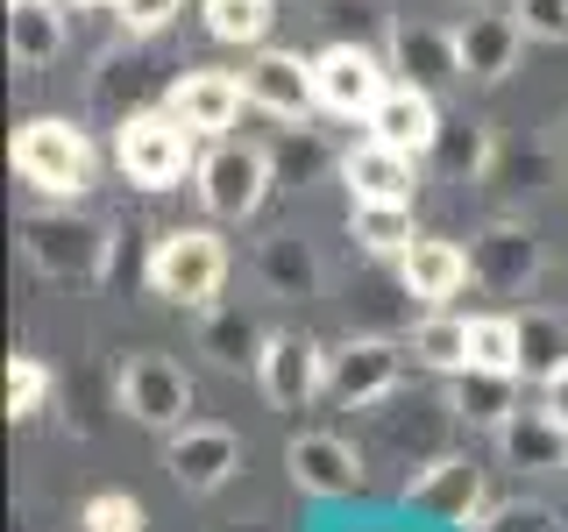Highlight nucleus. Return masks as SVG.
<instances>
[{
    "mask_svg": "<svg viewBox=\"0 0 568 532\" xmlns=\"http://www.w3.org/2000/svg\"><path fill=\"white\" fill-rule=\"evenodd\" d=\"M114 164L142 192H171L200 171V135H192L171 106H150V114H129L114 129Z\"/></svg>",
    "mask_w": 568,
    "mask_h": 532,
    "instance_id": "nucleus-1",
    "label": "nucleus"
},
{
    "mask_svg": "<svg viewBox=\"0 0 568 532\" xmlns=\"http://www.w3.org/2000/svg\"><path fill=\"white\" fill-rule=\"evenodd\" d=\"M22 256L50 284H100L106 277V227L93 213H29L22 221Z\"/></svg>",
    "mask_w": 568,
    "mask_h": 532,
    "instance_id": "nucleus-2",
    "label": "nucleus"
},
{
    "mask_svg": "<svg viewBox=\"0 0 568 532\" xmlns=\"http://www.w3.org/2000/svg\"><path fill=\"white\" fill-rule=\"evenodd\" d=\"M221 284H227V248L213 227H171V235H156V248H150V291L156 298L200 313L221 298Z\"/></svg>",
    "mask_w": 568,
    "mask_h": 532,
    "instance_id": "nucleus-3",
    "label": "nucleus"
},
{
    "mask_svg": "<svg viewBox=\"0 0 568 532\" xmlns=\"http://www.w3.org/2000/svg\"><path fill=\"white\" fill-rule=\"evenodd\" d=\"M14 171H22V185H36L43 200H79V192L93 185V142H85V129L43 114V121H29V129H14Z\"/></svg>",
    "mask_w": 568,
    "mask_h": 532,
    "instance_id": "nucleus-4",
    "label": "nucleus"
},
{
    "mask_svg": "<svg viewBox=\"0 0 568 532\" xmlns=\"http://www.w3.org/2000/svg\"><path fill=\"white\" fill-rule=\"evenodd\" d=\"M192 185H200V206L213 221H248V213L263 206V192H271V150H263V142L213 135V150H200Z\"/></svg>",
    "mask_w": 568,
    "mask_h": 532,
    "instance_id": "nucleus-5",
    "label": "nucleus"
},
{
    "mask_svg": "<svg viewBox=\"0 0 568 532\" xmlns=\"http://www.w3.org/2000/svg\"><path fill=\"white\" fill-rule=\"evenodd\" d=\"M114 390H121V412H129L135 426H156V433H178L185 412H192V377L171 362V355H156V348L129 355Z\"/></svg>",
    "mask_w": 568,
    "mask_h": 532,
    "instance_id": "nucleus-6",
    "label": "nucleus"
},
{
    "mask_svg": "<svg viewBox=\"0 0 568 532\" xmlns=\"http://www.w3.org/2000/svg\"><path fill=\"white\" fill-rule=\"evenodd\" d=\"M405 377V348L398 341H342L327 348V405L342 412H377Z\"/></svg>",
    "mask_w": 568,
    "mask_h": 532,
    "instance_id": "nucleus-7",
    "label": "nucleus"
},
{
    "mask_svg": "<svg viewBox=\"0 0 568 532\" xmlns=\"http://www.w3.org/2000/svg\"><path fill=\"white\" fill-rule=\"evenodd\" d=\"M405 504L440 525L476 532L484 525V469L469 454H434V461H419V475H405Z\"/></svg>",
    "mask_w": 568,
    "mask_h": 532,
    "instance_id": "nucleus-8",
    "label": "nucleus"
},
{
    "mask_svg": "<svg viewBox=\"0 0 568 532\" xmlns=\"http://www.w3.org/2000/svg\"><path fill=\"white\" fill-rule=\"evenodd\" d=\"M526 43H532L526 22L511 8H490V0H476V8L455 22V58H462V79H469V85L511 79V64H519Z\"/></svg>",
    "mask_w": 568,
    "mask_h": 532,
    "instance_id": "nucleus-9",
    "label": "nucleus"
},
{
    "mask_svg": "<svg viewBox=\"0 0 568 532\" xmlns=\"http://www.w3.org/2000/svg\"><path fill=\"white\" fill-rule=\"evenodd\" d=\"M540 277V235L526 221H490L484 235L469 242V284L490 298H519L526 284Z\"/></svg>",
    "mask_w": 568,
    "mask_h": 532,
    "instance_id": "nucleus-10",
    "label": "nucleus"
},
{
    "mask_svg": "<svg viewBox=\"0 0 568 532\" xmlns=\"http://www.w3.org/2000/svg\"><path fill=\"white\" fill-rule=\"evenodd\" d=\"M256 383L284 412H306L313 398H327V348L313 334H271L256 355Z\"/></svg>",
    "mask_w": 568,
    "mask_h": 532,
    "instance_id": "nucleus-11",
    "label": "nucleus"
},
{
    "mask_svg": "<svg viewBox=\"0 0 568 532\" xmlns=\"http://www.w3.org/2000/svg\"><path fill=\"white\" fill-rule=\"evenodd\" d=\"M313 71H320V106L327 114H342V121H369V106L384 100V71H390V58H377V50H363V43H327L313 58Z\"/></svg>",
    "mask_w": 568,
    "mask_h": 532,
    "instance_id": "nucleus-12",
    "label": "nucleus"
},
{
    "mask_svg": "<svg viewBox=\"0 0 568 532\" xmlns=\"http://www.w3.org/2000/svg\"><path fill=\"white\" fill-rule=\"evenodd\" d=\"M164 469H171L178 490L206 497V490H221L227 475L242 469V440L227 433V426H213V419H185V426L164 440Z\"/></svg>",
    "mask_w": 568,
    "mask_h": 532,
    "instance_id": "nucleus-13",
    "label": "nucleus"
},
{
    "mask_svg": "<svg viewBox=\"0 0 568 532\" xmlns=\"http://www.w3.org/2000/svg\"><path fill=\"white\" fill-rule=\"evenodd\" d=\"M242 85H248V106H263L271 121H306L320 106V71L298 50H256Z\"/></svg>",
    "mask_w": 568,
    "mask_h": 532,
    "instance_id": "nucleus-14",
    "label": "nucleus"
},
{
    "mask_svg": "<svg viewBox=\"0 0 568 532\" xmlns=\"http://www.w3.org/2000/svg\"><path fill=\"white\" fill-rule=\"evenodd\" d=\"M164 106L178 121H185L192 135H227L235 129V114L248 106V85L235 79V71H213V64H192V71H178L171 79V93H164Z\"/></svg>",
    "mask_w": 568,
    "mask_h": 532,
    "instance_id": "nucleus-15",
    "label": "nucleus"
},
{
    "mask_svg": "<svg viewBox=\"0 0 568 532\" xmlns=\"http://www.w3.org/2000/svg\"><path fill=\"white\" fill-rule=\"evenodd\" d=\"M384 58L398 71L405 85H426V93H440V85L462 79V58H455V29L440 22H419V14H398L384 35Z\"/></svg>",
    "mask_w": 568,
    "mask_h": 532,
    "instance_id": "nucleus-16",
    "label": "nucleus"
},
{
    "mask_svg": "<svg viewBox=\"0 0 568 532\" xmlns=\"http://www.w3.org/2000/svg\"><path fill=\"white\" fill-rule=\"evenodd\" d=\"M284 469H292V483L306 490V497H355V490L369 483L363 454H355L342 433H292Z\"/></svg>",
    "mask_w": 568,
    "mask_h": 532,
    "instance_id": "nucleus-17",
    "label": "nucleus"
},
{
    "mask_svg": "<svg viewBox=\"0 0 568 532\" xmlns=\"http://www.w3.org/2000/svg\"><path fill=\"white\" fill-rule=\"evenodd\" d=\"M440 129H448V121H440V106H434V93H426V85H384V100L369 106V135L377 142H390V150H405V156H434V142H440Z\"/></svg>",
    "mask_w": 568,
    "mask_h": 532,
    "instance_id": "nucleus-18",
    "label": "nucleus"
},
{
    "mask_svg": "<svg viewBox=\"0 0 568 532\" xmlns=\"http://www.w3.org/2000/svg\"><path fill=\"white\" fill-rule=\"evenodd\" d=\"M497 454H505L519 475L568 469V426L547 412V405H511L505 426H497Z\"/></svg>",
    "mask_w": 568,
    "mask_h": 532,
    "instance_id": "nucleus-19",
    "label": "nucleus"
},
{
    "mask_svg": "<svg viewBox=\"0 0 568 532\" xmlns=\"http://www.w3.org/2000/svg\"><path fill=\"white\" fill-rule=\"evenodd\" d=\"M342 177H348L355 200H413V192H419V156H405V150H390V142H377V135H363L342 156Z\"/></svg>",
    "mask_w": 568,
    "mask_h": 532,
    "instance_id": "nucleus-20",
    "label": "nucleus"
},
{
    "mask_svg": "<svg viewBox=\"0 0 568 532\" xmlns=\"http://www.w3.org/2000/svg\"><path fill=\"white\" fill-rule=\"evenodd\" d=\"M256 284L263 298H277V306H306V298L320 291V256L306 235H271L256 248Z\"/></svg>",
    "mask_w": 568,
    "mask_h": 532,
    "instance_id": "nucleus-21",
    "label": "nucleus"
},
{
    "mask_svg": "<svg viewBox=\"0 0 568 532\" xmlns=\"http://www.w3.org/2000/svg\"><path fill=\"white\" fill-rule=\"evenodd\" d=\"M271 334L256 327V313L242 306V298H213V306H200V355H213L221 369H256V355Z\"/></svg>",
    "mask_w": 568,
    "mask_h": 532,
    "instance_id": "nucleus-22",
    "label": "nucleus"
},
{
    "mask_svg": "<svg viewBox=\"0 0 568 532\" xmlns=\"http://www.w3.org/2000/svg\"><path fill=\"white\" fill-rule=\"evenodd\" d=\"M519 383L526 377H505V369H455L448 377V419H469V426H505V412L519 405Z\"/></svg>",
    "mask_w": 568,
    "mask_h": 532,
    "instance_id": "nucleus-23",
    "label": "nucleus"
},
{
    "mask_svg": "<svg viewBox=\"0 0 568 532\" xmlns=\"http://www.w3.org/2000/svg\"><path fill=\"white\" fill-rule=\"evenodd\" d=\"M398 277H405V291H413V298H426V306H440V298H455L462 284H469V256H462L455 242H434V235H419V242L398 256Z\"/></svg>",
    "mask_w": 568,
    "mask_h": 532,
    "instance_id": "nucleus-24",
    "label": "nucleus"
},
{
    "mask_svg": "<svg viewBox=\"0 0 568 532\" xmlns=\"http://www.w3.org/2000/svg\"><path fill=\"white\" fill-rule=\"evenodd\" d=\"M8 50L22 71H43L64 58V14L58 0H8Z\"/></svg>",
    "mask_w": 568,
    "mask_h": 532,
    "instance_id": "nucleus-25",
    "label": "nucleus"
},
{
    "mask_svg": "<svg viewBox=\"0 0 568 532\" xmlns=\"http://www.w3.org/2000/svg\"><path fill=\"white\" fill-rule=\"evenodd\" d=\"M348 235L363 256H405L419 242L413 227V200H355L348 206Z\"/></svg>",
    "mask_w": 568,
    "mask_h": 532,
    "instance_id": "nucleus-26",
    "label": "nucleus"
},
{
    "mask_svg": "<svg viewBox=\"0 0 568 532\" xmlns=\"http://www.w3.org/2000/svg\"><path fill=\"white\" fill-rule=\"evenodd\" d=\"M555 369H568V319L555 306H526L519 313V377L547 383Z\"/></svg>",
    "mask_w": 568,
    "mask_h": 532,
    "instance_id": "nucleus-27",
    "label": "nucleus"
},
{
    "mask_svg": "<svg viewBox=\"0 0 568 532\" xmlns=\"http://www.w3.org/2000/svg\"><path fill=\"white\" fill-rule=\"evenodd\" d=\"M426 164L448 177V185H476V177L497 164V142H490V129H476V121H469V129H440V142H434Z\"/></svg>",
    "mask_w": 568,
    "mask_h": 532,
    "instance_id": "nucleus-28",
    "label": "nucleus"
},
{
    "mask_svg": "<svg viewBox=\"0 0 568 532\" xmlns=\"http://www.w3.org/2000/svg\"><path fill=\"white\" fill-rule=\"evenodd\" d=\"M413 362H426L434 377H455V369H469V319L426 313L419 327H413Z\"/></svg>",
    "mask_w": 568,
    "mask_h": 532,
    "instance_id": "nucleus-29",
    "label": "nucleus"
},
{
    "mask_svg": "<svg viewBox=\"0 0 568 532\" xmlns=\"http://www.w3.org/2000/svg\"><path fill=\"white\" fill-rule=\"evenodd\" d=\"M277 22V0H206V35L213 43H242L256 50Z\"/></svg>",
    "mask_w": 568,
    "mask_h": 532,
    "instance_id": "nucleus-30",
    "label": "nucleus"
},
{
    "mask_svg": "<svg viewBox=\"0 0 568 532\" xmlns=\"http://www.w3.org/2000/svg\"><path fill=\"white\" fill-rule=\"evenodd\" d=\"M469 362L519 377V313H484V319H469Z\"/></svg>",
    "mask_w": 568,
    "mask_h": 532,
    "instance_id": "nucleus-31",
    "label": "nucleus"
},
{
    "mask_svg": "<svg viewBox=\"0 0 568 532\" xmlns=\"http://www.w3.org/2000/svg\"><path fill=\"white\" fill-rule=\"evenodd\" d=\"M43 398H50V369L36 355H14L8 362V419H36Z\"/></svg>",
    "mask_w": 568,
    "mask_h": 532,
    "instance_id": "nucleus-32",
    "label": "nucleus"
},
{
    "mask_svg": "<svg viewBox=\"0 0 568 532\" xmlns=\"http://www.w3.org/2000/svg\"><path fill=\"white\" fill-rule=\"evenodd\" d=\"M79 525L85 532H142V504H135V497H121V490H100V497H85Z\"/></svg>",
    "mask_w": 568,
    "mask_h": 532,
    "instance_id": "nucleus-33",
    "label": "nucleus"
},
{
    "mask_svg": "<svg viewBox=\"0 0 568 532\" xmlns=\"http://www.w3.org/2000/svg\"><path fill=\"white\" fill-rule=\"evenodd\" d=\"M532 43H568V0H511Z\"/></svg>",
    "mask_w": 568,
    "mask_h": 532,
    "instance_id": "nucleus-34",
    "label": "nucleus"
},
{
    "mask_svg": "<svg viewBox=\"0 0 568 532\" xmlns=\"http://www.w3.org/2000/svg\"><path fill=\"white\" fill-rule=\"evenodd\" d=\"M178 8H185V0H114V14H121V29H129V35H156Z\"/></svg>",
    "mask_w": 568,
    "mask_h": 532,
    "instance_id": "nucleus-35",
    "label": "nucleus"
},
{
    "mask_svg": "<svg viewBox=\"0 0 568 532\" xmlns=\"http://www.w3.org/2000/svg\"><path fill=\"white\" fill-rule=\"evenodd\" d=\"M511 532H547V511L540 504H511V511H497ZM476 532H497V525H476Z\"/></svg>",
    "mask_w": 568,
    "mask_h": 532,
    "instance_id": "nucleus-36",
    "label": "nucleus"
},
{
    "mask_svg": "<svg viewBox=\"0 0 568 532\" xmlns=\"http://www.w3.org/2000/svg\"><path fill=\"white\" fill-rule=\"evenodd\" d=\"M540 405H547V412H555V419L568 426V369H555V377L540 383Z\"/></svg>",
    "mask_w": 568,
    "mask_h": 532,
    "instance_id": "nucleus-37",
    "label": "nucleus"
},
{
    "mask_svg": "<svg viewBox=\"0 0 568 532\" xmlns=\"http://www.w3.org/2000/svg\"><path fill=\"white\" fill-rule=\"evenodd\" d=\"M79 8H100V0H79ZM106 8H114V0H106Z\"/></svg>",
    "mask_w": 568,
    "mask_h": 532,
    "instance_id": "nucleus-38",
    "label": "nucleus"
},
{
    "mask_svg": "<svg viewBox=\"0 0 568 532\" xmlns=\"http://www.w3.org/2000/svg\"><path fill=\"white\" fill-rule=\"evenodd\" d=\"M561 129H568V121H561Z\"/></svg>",
    "mask_w": 568,
    "mask_h": 532,
    "instance_id": "nucleus-39",
    "label": "nucleus"
},
{
    "mask_svg": "<svg viewBox=\"0 0 568 532\" xmlns=\"http://www.w3.org/2000/svg\"><path fill=\"white\" fill-rule=\"evenodd\" d=\"M469 8H476V0H469Z\"/></svg>",
    "mask_w": 568,
    "mask_h": 532,
    "instance_id": "nucleus-40",
    "label": "nucleus"
}]
</instances>
